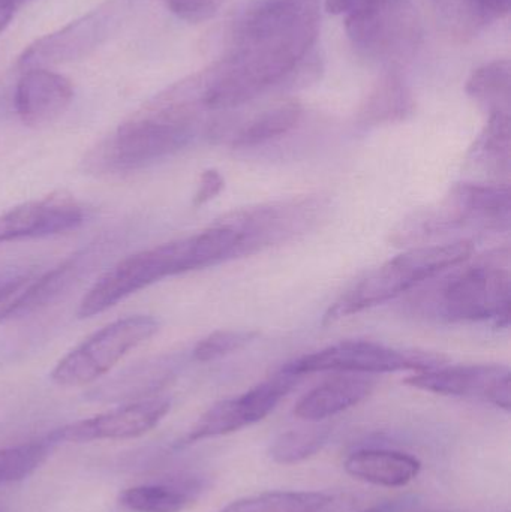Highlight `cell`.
<instances>
[{"mask_svg":"<svg viewBox=\"0 0 511 512\" xmlns=\"http://www.w3.org/2000/svg\"><path fill=\"white\" fill-rule=\"evenodd\" d=\"M329 436V427L290 430L273 441L269 454L279 465H296L315 456L326 445Z\"/></svg>","mask_w":511,"mask_h":512,"instance_id":"28","label":"cell"},{"mask_svg":"<svg viewBox=\"0 0 511 512\" xmlns=\"http://www.w3.org/2000/svg\"><path fill=\"white\" fill-rule=\"evenodd\" d=\"M257 331L251 330H219L201 339L192 349V360L198 363H210L227 357L234 352L242 351L257 339Z\"/></svg>","mask_w":511,"mask_h":512,"instance_id":"29","label":"cell"},{"mask_svg":"<svg viewBox=\"0 0 511 512\" xmlns=\"http://www.w3.org/2000/svg\"><path fill=\"white\" fill-rule=\"evenodd\" d=\"M300 379L281 369L272 378L255 385L242 396L216 403L201 415L200 420L177 442L176 447L185 448L204 439L230 435L264 420L299 384Z\"/></svg>","mask_w":511,"mask_h":512,"instance_id":"10","label":"cell"},{"mask_svg":"<svg viewBox=\"0 0 511 512\" xmlns=\"http://www.w3.org/2000/svg\"><path fill=\"white\" fill-rule=\"evenodd\" d=\"M333 496L318 492H272L240 499L221 512H320Z\"/></svg>","mask_w":511,"mask_h":512,"instance_id":"26","label":"cell"},{"mask_svg":"<svg viewBox=\"0 0 511 512\" xmlns=\"http://www.w3.org/2000/svg\"><path fill=\"white\" fill-rule=\"evenodd\" d=\"M446 358L435 352L419 349H395L371 340H342L321 351L291 361L282 367L285 372L303 378L318 372L378 373L423 372L444 366Z\"/></svg>","mask_w":511,"mask_h":512,"instance_id":"9","label":"cell"},{"mask_svg":"<svg viewBox=\"0 0 511 512\" xmlns=\"http://www.w3.org/2000/svg\"><path fill=\"white\" fill-rule=\"evenodd\" d=\"M320 0H260L234 27L230 50L197 75L206 111H227L293 80L320 32Z\"/></svg>","mask_w":511,"mask_h":512,"instance_id":"1","label":"cell"},{"mask_svg":"<svg viewBox=\"0 0 511 512\" xmlns=\"http://www.w3.org/2000/svg\"><path fill=\"white\" fill-rule=\"evenodd\" d=\"M125 2L126 0H113L105 3L63 29L42 36L24 50L18 59V65L24 69L45 68L89 56L119 24L120 14L125 12Z\"/></svg>","mask_w":511,"mask_h":512,"instance_id":"11","label":"cell"},{"mask_svg":"<svg viewBox=\"0 0 511 512\" xmlns=\"http://www.w3.org/2000/svg\"><path fill=\"white\" fill-rule=\"evenodd\" d=\"M83 222V207L71 195L51 194L2 213L0 245L68 233L77 230Z\"/></svg>","mask_w":511,"mask_h":512,"instance_id":"14","label":"cell"},{"mask_svg":"<svg viewBox=\"0 0 511 512\" xmlns=\"http://www.w3.org/2000/svg\"><path fill=\"white\" fill-rule=\"evenodd\" d=\"M303 108L296 99H284L264 110L239 126L224 122H213L207 126L210 137L227 140L236 149H251L269 143L288 134L302 119Z\"/></svg>","mask_w":511,"mask_h":512,"instance_id":"17","label":"cell"},{"mask_svg":"<svg viewBox=\"0 0 511 512\" xmlns=\"http://www.w3.org/2000/svg\"><path fill=\"white\" fill-rule=\"evenodd\" d=\"M467 95L491 114H510L511 68L509 60H495L473 72Z\"/></svg>","mask_w":511,"mask_h":512,"instance_id":"24","label":"cell"},{"mask_svg":"<svg viewBox=\"0 0 511 512\" xmlns=\"http://www.w3.org/2000/svg\"><path fill=\"white\" fill-rule=\"evenodd\" d=\"M170 409L171 402L167 397H149L87 420L68 424L62 429L54 430L48 435V439L56 445L60 442L86 444L93 441L140 438L155 429L167 417Z\"/></svg>","mask_w":511,"mask_h":512,"instance_id":"13","label":"cell"},{"mask_svg":"<svg viewBox=\"0 0 511 512\" xmlns=\"http://www.w3.org/2000/svg\"><path fill=\"white\" fill-rule=\"evenodd\" d=\"M416 111L410 87L396 71H389L372 87L359 110V122L365 126L393 125L405 122Z\"/></svg>","mask_w":511,"mask_h":512,"instance_id":"22","label":"cell"},{"mask_svg":"<svg viewBox=\"0 0 511 512\" xmlns=\"http://www.w3.org/2000/svg\"><path fill=\"white\" fill-rule=\"evenodd\" d=\"M17 6L18 5L14 0H0V33L6 29V26H8L9 23H11Z\"/></svg>","mask_w":511,"mask_h":512,"instance_id":"34","label":"cell"},{"mask_svg":"<svg viewBox=\"0 0 511 512\" xmlns=\"http://www.w3.org/2000/svg\"><path fill=\"white\" fill-rule=\"evenodd\" d=\"M203 113L159 95L90 153L87 164L99 174L143 170L188 147L203 126Z\"/></svg>","mask_w":511,"mask_h":512,"instance_id":"2","label":"cell"},{"mask_svg":"<svg viewBox=\"0 0 511 512\" xmlns=\"http://www.w3.org/2000/svg\"><path fill=\"white\" fill-rule=\"evenodd\" d=\"M477 24L500 20L510 12L511 0H465Z\"/></svg>","mask_w":511,"mask_h":512,"instance_id":"31","label":"cell"},{"mask_svg":"<svg viewBox=\"0 0 511 512\" xmlns=\"http://www.w3.org/2000/svg\"><path fill=\"white\" fill-rule=\"evenodd\" d=\"M173 357H159L143 361L119 373L116 378L96 388V399L108 400H143L150 394L170 384L174 378Z\"/></svg>","mask_w":511,"mask_h":512,"instance_id":"21","label":"cell"},{"mask_svg":"<svg viewBox=\"0 0 511 512\" xmlns=\"http://www.w3.org/2000/svg\"><path fill=\"white\" fill-rule=\"evenodd\" d=\"M158 331V319L150 315L117 319L66 354L51 372V381L63 388L92 384Z\"/></svg>","mask_w":511,"mask_h":512,"instance_id":"8","label":"cell"},{"mask_svg":"<svg viewBox=\"0 0 511 512\" xmlns=\"http://www.w3.org/2000/svg\"><path fill=\"white\" fill-rule=\"evenodd\" d=\"M416 504V496H401V498L381 502V504L366 508V510L360 512H408Z\"/></svg>","mask_w":511,"mask_h":512,"instance_id":"33","label":"cell"},{"mask_svg":"<svg viewBox=\"0 0 511 512\" xmlns=\"http://www.w3.org/2000/svg\"><path fill=\"white\" fill-rule=\"evenodd\" d=\"M441 206L462 231H507L510 228L509 185L456 183Z\"/></svg>","mask_w":511,"mask_h":512,"instance_id":"15","label":"cell"},{"mask_svg":"<svg viewBox=\"0 0 511 512\" xmlns=\"http://www.w3.org/2000/svg\"><path fill=\"white\" fill-rule=\"evenodd\" d=\"M404 382L417 390L441 396L479 399L506 412L511 409L510 370L501 364H444L413 373Z\"/></svg>","mask_w":511,"mask_h":512,"instance_id":"12","label":"cell"},{"mask_svg":"<svg viewBox=\"0 0 511 512\" xmlns=\"http://www.w3.org/2000/svg\"><path fill=\"white\" fill-rule=\"evenodd\" d=\"M207 267H210V255L201 233L126 256L93 283L81 300L78 318H92L104 313L167 277Z\"/></svg>","mask_w":511,"mask_h":512,"instance_id":"6","label":"cell"},{"mask_svg":"<svg viewBox=\"0 0 511 512\" xmlns=\"http://www.w3.org/2000/svg\"><path fill=\"white\" fill-rule=\"evenodd\" d=\"M164 2L180 20L188 23H203L219 11L224 0H164Z\"/></svg>","mask_w":511,"mask_h":512,"instance_id":"30","label":"cell"},{"mask_svg":"<svg viewBox=\"0 0 511 512\" xmlns=\"http://www.w3.org/2000/svg\"><path fill=\"white\" fill-rule=\"evenodd\" d=\"M84 256L86 254H78L66 259L53 270L42 274L23 291L20 289L14 300L5 301V306L0 307V324L26 318L65 294L80 277L84 268Z\"/></svg>","mask_w":511,"mask_h":512,"instance_id":"19","label":"cell"},{"mask_svg":"<svg viewBox=\"0 0 511 512\" xmlns=\"http://www.w3.org/2000/svg\"><path fill=\"white\" fill-rule=\"evenodd\" d=\"M74 99L71 81L45 68L27 69L15 89V111L29 128H44L65 114Z\"/></svg>","mask_w":511,"mask_h":512,"instance_id":"16","label":"cell"},{"mask_svg":"<svg viewBox=\"0 0 511 512\" xmlns=\"http://www.w3.org/2000/svg\"><path fill=\"white\" fill-rule=\"evenodd\" d=\"M426 312L449 322H486L509 327L511 274L509 249L489 252L452 273L440 288L420 297Z\"/></svg>","mask_w":511,"mask_h":512,"instance_id":"4","label":"cell"},{"mask_svg":"<svg viewBox=\"0 0 511 512\" xmlns=\"http://www.w3.org/2000/svg\"><path fill=\"white\" fill-rule=\"evenodd\" d=\"M473 254L474 243L467 239L408 249L404 254L375 268L365 279L341 295L324 313L323 324L330 325L339 319L387 303L435 279L443 271L464 264Z\"/></svg>","mask_w":511,"mask_h":512,"instance_id":"3","label":"cell"},{"mask_svg":"<svg viewBox=\"0 0 511 512\" xmlns=\"http://www.w3.org/2000/svg\"><path fill=\"white\" fill-rule=\"evenodd\" d=\"M53 447V442L47 438L17 447L0 448V486L20 483L35 474L47 462Z\"/></svg>","mask_w":511,"mask_h":512,"instance_id":"27","label":"cell"},{"mask_svg":"<svg viewBox=\"0 0 511 512\" xmlns=\"http://www.w3.org/2000/svg\"><path fill=\"white\" fill-rule=\"evenodd\" d=\"M15 3H17V5H20L21 2H24V0H14Z\"/></svg>","mask_w":511,"mask_h":512,"instance_id":"36","label":"cell"},{"mask_svg":"<svg viewBox=\"0 0 511 512\" xmlns=\"http://www.w3.org/2000/svg\"><path fill=\"white\" fill-rule=\"evenodd\" d=\"M374 387V381L366 375H336L305 394L294 408V415L300 420L318 423L359 405L371 396Z\"/></svg>","mask_w":511,"mask_h":512,"instance_id":"18","label":"cell"},{"mask_svg":"<svg viewBox=\"0 0 511 512\" xmlns=\"http://www.w3.org/2000/svg\"><path fill=\"white\" fill-rule=\"evenodd\" d=\"M510 125V114H491L470 150L471 161L498 177L510 173Z\"/></svg>","mask_w":511,"mask_h":512,"instance_id":"25","label":"cell"},{"mask_svg":"<svg viewBox=\"0 0 511 512\" xmlns=\"http://www.w3.org/2000/svg\"><path fill=\"white\" fill-rule=\"evenodd\" d=\"M326 9L344 15L360 56L389 71L408 62L422 41V21L410 0H326Z\"/></svg>","mask_w":511,"mask_h":512,"instance_id":"5","label":"cell"},{"mask_svg":"<svg viewBox=\"0 0 511 512\" xmlns=\"http://www.w3.org/2000/svg\"><path fill=\"white\" fill-rule=\"evenodd\" d=\"M24 283H26V280H24L23 277H20V279L11 280V282L0 286V304H2V301L8 300L9 295L20 291L21 286H23Z\"/></svg>","mask_w":511,"mask_h":512,"instance_id":"35","label":"cell"},{"mask_svg":"<svg viewBox=\"0 0 511 512\" xmlns=\"http://www.w3.org/2000/svg\"><path fill=\"white\" fill-rule=\"evenodd\" d=\"M329 201L320 195L291 198L234 210L222 216L239 237L236 259L305 236L326 218Z\"/></svg>","mask_w":511,"mask_h":512,"instance_id":"7","label":"cell"},{"mask_svg":"<svg viewBox=\"0 0 511 512\" xmlns=\"http://www.w3.org/2000/svg\"><path fill=\"white\" fill-rule=\"evenodd\" d=\"M195 484H144L129 487L119 496L122 507L132 512H182L197 495Z\"/></svg>","mask_w":511,"mask_h":512,"instance_id":"23","label":"cell"},{"mask_svg":"<svg viewBox=\"0 0 511 512\" xmlns=\"http://www.w3.org/2000/svg\"><path fill=\"white\" fill-rule=\"evenodd\" d=\"M224 177L218 170H206L200 177V185L194 195V206L201 207L215 200L224 189Z\"/></svg>","mask_w":511,"mask_h":512,"instance_id":"32","label":"cell"},{"mask_svg":"<svg viewBox=\"0 0 511 512\" xmlns=\"http://www.w3.org/2000/svg\"><path fill=\"white\" fill-rule=\"evenodd\" d=\"M348 475L381 487H404L419 475L422 465L416 457L401 451L360 450L344 463Z\"/></svg>","mask_w":511,"mask_h":512,"instance_id":"20","label":"cell"}]
</instances>
